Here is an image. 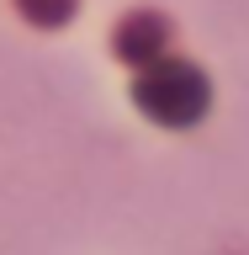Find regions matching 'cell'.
I'll return each instance as SVG.
<instances>
[{
	"label": "cell",
	"instance_id": "6da1fadb",
	"mask_svg": "<svg viewBox=\"0 0 249 255\" xmlns=\"http://www.w3.org/2000/svg\"><path fill=\"white\" fill-rule=\"evenodd\" d=\"M143 107L159 112V117H170V123H186L191 112L202 107V85L180 69H165V75H149L143 85Z\"/></svg>",
	"mask_w": 249,
	"mask_h": 255
}]
</instances>
